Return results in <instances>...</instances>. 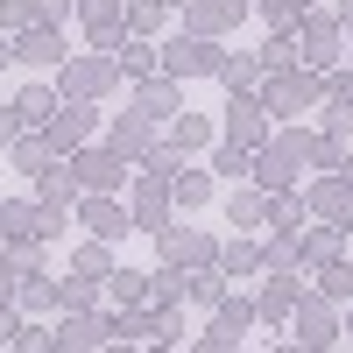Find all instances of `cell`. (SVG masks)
Returning a JSON list of instances; mask_svg holds the SVG:
<instances>
[{
    "label": "cell",
    "mask_w": 353,
    "mask_h": 353,
    "mask_svg": "<svg viewBox=\"0 0 353 353\" xmlns=\"http://www.w3.org/2000/svg\"><path fill=\"white\" fill-rule=\"evenodd\" d=\"M318 290H325V297H353V269H346V261H325Z\"/></svg>",
    "instance_id": "cell-33"
},
{
    "label": "cell",
    "mask_w": 353,
    "mask_h": 353,
    "mask_svg": "<svg viewBox=\"0 0 353 353\" xmlns=\"http://www.w3.org/2000/svg\"><path fill=\"white\" fill-rule=\"evenodd\" d=\"M261 64H269V71H290V64H297V36H290V28H276L269 50H261Z\"/></svg>",
    "instance_id": "cell-21"
},
{
    "label": "cell",
    "mask_w": 353,
    "mask_h": 353,
    "mask_svg": "<svg viewBox=\"0 0 353 353\" xmlns=\"http://www.w3.org/2000/svg\"><path fill=\"white\" fill-rule=\"evenodd\" d=\"M36 14L57 28V21H64V14H78V0H36Z\"/></svg>",
    "instance_id": "cell-39"
},
{
    "label": "cell",
    "mask_w": 353,
    "mask_h": 353,
    "mask_svg": "<svg viewBox=\"0 0 353 353\" xmlns=\"http://www.w3.org/2000/svg\"><path fill=\"white\" fill-rule=\"evenodd\" d=\"M304 156H318V149H311L304 134H297V141L283 134V141H276L269 156H254V176H261L269 191H290V184H297V170H304Z\"/></svg>",
    "instance_id": "cell-2"
},
{
    "label": "cell",
    "mask_w": 353,
    "mask_h": 353,
    "mask_svg": "<svg viewBox=\"0 0 353 353\" xmlns=\"http://www.w3.org/2000/svg\"><path fill=\"white\" fill-rule=\"evenodd\" d=\"M184 297H198V304H219V276L205 269V276H184Z\"/></svg>",
    "instance_id": "cell-36"
},
{
    "label": "cell",
    "mask_w": 353,
    "mask_h": 353,
    "mask_svg": "<svg viewBox=\"0 0 353 353\" xmlns=\"http://www.w3.org/2000/svg\"><path fill=\"white\" fill-rule=\"evenodd\" d=\"M261 113H269L261 99H248V92H233V106H226V134L241 141V149H254V141L269 134V121H261Z\"/></svg>",
    "instance_id": "cell-4"
},
{
    "label": "cell",
    "mask_w": 353,
    "mask_h": 353,
    "mask_svg": "<svg viewBox=\"0 0 353 353\" xmlns=\"http://www.w3.org/2000/svg\"><path fill=\"white\" fill-rule=\"evenodd\" d=\"M92 276H106V248H85L78 254V283H92Z\"/></svg>",
    "instance_id": "cell-38"
},
{
    "label": "cell",
    "mask_w": 353,
    "mask_h": 353,
    "mask_svg": "<svg viewBox=\"0 0 353 353\" xmlns=\"http://www.w3.org/2000/svg\"><path fill=\"white\" fill-rule=\"evenodd\" d=\"M219 78H226V85H233V92H248V85H254V78H261V64H254V57H241V64H226V71H219Z\"/></svg>",
    "instance_id": "cell-37"
},
{
    "label": "cell",
    "mask_w": 353,
    "mask_h": 353,
    "mask_svg": "<svg viewBox=\"0 0 353 353\" xmlns=\"http://www.w3.org/2000/svg\"><path fill=\"white\" fill-rule=\"evenodd\" d=\"M219 170H226V176H254V156L241 149V141H226V149H219Z\"/></svg>",
    "instance_id": "cell-35"
},
{
    "label": "cell",
    "mask_w": 353,
    "mask_h": 353,
    "mask_svg": "<svg viewBox=\"0 0 353 353\" xmlns=\"http://www.w3.org/2000/svg\"><path fill=\"white\" fill-rule=\"evenodd\" d=\"M290 304H297V283H290V276L276 269V283H269V297H261V318H283Z\"/></svg>",
    "instance_id": "cell-25"
},
{
    "label": "cell",
    "mask_w": 353,
    "mask_h": 353,
    "mask_svg": "<svg viewBox=\"0 0 353 353\" xmlns=\"http://www.w3.org/2000/svg\"><path fill=\"white\" fill-rule=\"evenodd\" d=\"M219 269H226V276H248V269H261V254H254L248 241H233V248L219 254Z\"/></svg>",
    "instance_id": "cell-31"
},
{
    "label": "cell",
    "mask_w": 353,
    "mask_h": 353,
    "mask_svg": "<svg viewBox=\"0 0 353 353\" xmlns=\"http://www.w3.org/2000/svg\"><path fill=\"white\" fill-rule=\"evenodd\" d=\"M163 71H170V78H205V71H226V50H219L212 36H191V43L176 36V43L163 50Z\"/></svg>",
    "instance_id": "cell-1"
},
{
    "label": "cell",
    "mask_w": 353,
    "mask_h": 353,
    "mask_svg": "<svg viewBox=\"0 0 353 353\" xmlns=\"http://www.w3.org/2000/svg\"><path fill=\"white\" fill-rule=\"evenodd\" d=\"M106 78H113L106 64H78V71L64 78V92H99V85H106Z\"/></svg>",
    "instance_id": "cell-32"
},
{
    "label": "cell",
    "mask_w": 353,
    "mask_h": 353,
    "mask_svg": "<svg viewBox=\"0 0 353 353\" xmlns=\"http://www.w3.org/2000/svg\"><path fill=\"white\" fill-rule=\"evenodd\" d=\"M14 50H21V64H57V50H64V36L43 21V28H28V36H14Z\"/></svg>",
    "instance_id": "cell-10"
},
{
    "label": "cell",
    "mask_w": 353,
    "mask_h": 353,
    "mask_svg": "<svg viewBox=\"0 0 353 353\" xmlns=\"http://www.w3.org/2000/svg\"><path fill=\"white\" fill-rule=\"evenodd\" d=\"M283 353H290V346H283Z\"/></svg>",
    "instance_id": "cell-46"
},
{
    "label": "cell",
    "mask_w": 353,
    "mask_h": 353,
    "mask_svg": "<svg viewBox=\"0 0 353 353\" xmlns=\"http://www.w3.org/2000/svg\"><path fill=\"white\" fill-rule=\"evenodd\" d=\"M8 64H21V50H14L8 36H0V71H8Z\"/></svg>",
    "instance_id": "cell-42"
},
{
    "label": "cell",
    "mask_w": 353,
    "mask_h": 353,
    "mask_svg": "<svg viewBox=\"0 0 353 353\" xmlns=\"http://www.w3.org/2000/svg\"><path fill=\"white\" fill-rule=\"evenodd\" d=\"M106 332H113V318H99V311L78 304V318H64V332H57V339H64V353H71V346H99Z\"/></svg>",
    "instance_id": "cell-9"
},
{
    "label": "cell",
    "mask_w": 353,
    "mask_h": 353,
    "mask_svg": "<svg viewBox=\"0 0 353 353\" xmlns=\"http://www.w3.org/2000/svg\"><path fill=\"white\" fill-rule=\"evenodd\" d=\"M43 163H50V141L21 134V141H14V170H21V176H43Z\"/></svg>",
    "instance_id": "cell-19"
},
{
    "label": "cell",
    "mask_w": 353,
    "mask_h": 353,
    "mask_svg": "<svg viewBox=\"0 0 353 353\" xmlns=\"http://www.w3.org/2000/svg\"><path fill=\"white\" fill-rule=\"evenodd\" d=\"M0 339H21V311H14L8 297H0Z\"/></svg>",
    "instance_id": "cell-40"
},
{
    "label": "cell",
    "mask_w": 353,
    "mask_h": 353,
    "mask_svg": "<svg viewBox=\"0 0 353 353\" xmlns=\"http://www.w3.org/2000/svg\"><path fill=\"white\" fill-rule=\"evenodd\" d=\"M85 134H92V99H64V113L50 121V149H71Z\"/></svg>",
    "instance_id": "cell-6"
},
{
    "label": "cell",
    "mask_w": 353,
    "mask_h": 353,
    "mask_svg": "<svg viewBox=\"0 0 353 353\" xmlns=\"http://www.w3.org/2000/svg\"><path fill=\"white\" fill-rule=\"evenodd\" d=\"M78 191V176H64V170H43V205H57L64 212V198Z\"/></svg>",
    "instance_id": "cell-30"
},
{
    "label": "cell",
    "mask_w": 353,
    "mask_h": 353,
    "mask_svg": "<svg viewBox=\"0 0 353 353\" xmlns=\"http://www.w3.org/2000/svg\"><path fill=\"white\" fill-rule=\"evenodd\" d=\"M14 290H21V304H28V311H43V304H57V283H50V276H36V269H28V276H21Z\"/></svg>",
    "instance_id": "cell-23"
},
{
    "label": "cell",
    "mask_w": 353,
    "mask_h": 353,
    "mask_svg": "<svg viewBox=\"0 0 353 353\" xmlns=\"http://www.w3.org/2000/svg\"><path fill=\"white\" fill-rule=\"evenodd\" d=\"M85 226H92L99 241H121V233H128V219H121V205H113V198H92V205H85Z\"/></svg>",
    "instance_id": "cell-11"
},
{
    "label": "cell",
    "mask_w": 353,
    "mask_h": 353,
    "mask_svg": "<svg viewBox=\"0 0 353 353\" xmlns=\"http://www.w3.org/2000/svg\"><path fill=\"white\" fill-rule=\"evenodd\" d=\"M121 156H106V149H85L78 163H71V176H78V191H113V184H121Z\"/></svg>",
    "instance_id": "cell-5"
},
{
    "label": "cell",
    "mask_w": 353,
    "mask_h": 353,
    "mask_svg": "<svg viewBox=\"0 0 353 353\" xmlns=\"http://www.w3.org/2000/svg\"><path fill=\"white\" fill-rule=\"evenodd\" d=\"M163 254H170V261H184V254H191V261H212V248H205L198 233H163Z\"/></svg>",
    "instance_id": "cell-22"
},
{
    "label": "cell",
    "mask_w": 353,
    "mask_h": 353,
    "mask_svg": "<svg viewBox=\"0 0 353 353\" xmlns=\"http://www.w3.org/2000/svg\"><path fill=\"white\" fill-rule=\"evenodd\" d=\"M311 99H318V78L290 64V71H276V85H269V99H261V106H269L276 121H290V113H304Z\"/></svg>",
    "instance_id": "cell-3"
},
{
    "label": "cell",
    "mask_w": 353,
    "mask_h": 353,
    "mask_svg": "<svg viewBox=\"0 0 353 353\" xmlns=\"http://www.w3.org/2000/svg\"><path fill=\"white\" fill-rule=\"evenodd\" d=\"M106 290H113V304H128V311H134L141 297H149V276H134V269H113V276H106Z\"/></svg>",
    "instance_id": "cell-15"
},
{
    "label": "cell",
    "mask_w": 353,
    "mask_h": 353,
    "mask_svg": "<svg viewBox=\"0 0 353 353\" xmlns=\"http://www.w3.org/2000/svg\"><path fill=\"white\" fill-rule=\"evenodd\" d=\"M121 71H128V78H156V50L141 43V36H128V50H121Z\"/></svg>",
    "instance_id": "cell-20"
},
{
    "label": "cell",
    "mask_w": 353,
    "mask_h": 353,
    "mask_svg": "<svg viewBox=\"0 0 353 353\" xmlns=\"http://www.w3.org/2000/svg\"><path fill=\"white\" fill-rule=\"evenodd\" d=\"M248 325H254V304H248V297H219V325H212V332L233 339V332H248Z\"/></svg>",
    "instance_id": "cell-16"
},
{
    "label": "cell",
    "mask_w": 353,
    "mask_h": 353,
    "mask_svg": "<svg viewBox=\"0 0 353 353\" xmlns=\"http://www.w3.org/2000/svg\"><path fill=\"white\" fill-rule=\"evenodd\" d=\"M318 205H325V212H353V184H346L339 170H332V184L318 191Z\"/></svg>",
    "instance_id": "cell-34"
},
{
    "label": "cell",
    "mask_w": 353,
    "mask_h": 353,
    "mask_svg": "<svg viewBox=\"0 0 353 353\" xmlns=\"http://www.w3.org/2000/svg\"><path fill=\"white\" fill-rule=\"evenodd\" d=\"M332 43H339V21L332 14H304V64H332Z\"/></svg>",
    "instance_id": "cell-7"
},
{
    "label": "cell",
    "mask_w": 353,
    "mask_h": 353,
    "mask_svg": "<svg viewBox=\"0 0 353 353\" xmlns=\"http://www.w3.org/2000/svg\"><path fill=\"white\" fill-rule=\"evenodd\" d=\"M170 198L184 205V212H191V205H205V198H212V184H205V170H176V176H170Z\"/></svg>",
    "instance_id": "cell-12"
},
{
    "label": "cell",
    "mask_w": 353,
    "mask_h": 353,
    "mask_svg": "<svg viewBox=\"0 0 353 353\" xmlns=\"http://www.w3.org/2000/svg\"><path fill=\"white\" fill-rule=\"evenodd\" d=\"M106 353H134V346H106Z\"/></svg>",
    "instance_id": "cell-44"
},
{
    "label": "cell",
    "mask_w": 353,
    "mask_h": 353,
    "mask_svg": "<svg viewBox=\"0 0 353 353\" xmlns=\"http://www.w3.org/2000/svg\"><path fill=\"white\" fill-rule=\"evenodd\" d=\"M226 219H233V226H261V198H254V191H233V198H226Z\"/></svg>",
    "instance_id": "cell-27"
},
{
    "label": "cell",
    "mask_w": 353,
    "mask_h": 353,
    "mask_svg": "<svg viewBox=\"0 0 353 353\" xmlns=\"http://www.w3.org/2000/svg\"><path fill=\"white\" fill-rule=\"evenodd\" d=\"M8 290H14V276H8V269H0V297H8Z\"/></svg>",
    "instance_id": "cell-43"
},
{
    "label": "cell",
    "mask_w": 353,
    "mask_h": 353,
    "mask_svg": "<svg viewBox=\"0 0 353 353\" xmlns=\"http://www.w3.org/2000/svg\"><path fill=\"white\" fill-rule=\"evenodd\" d=\"M205 141H212V128H205L198 113H176L170 121V149H205Z\"/></svg>",
    "instance_id": "cell-14"
},
{
    "label": "cell",
    "mask_w": 353,
    "mask_h": 353,
    "mask_svg": "<svg viewBox=\"0 0 353 353\" xmlns=\"http://www.w3.org/2000/svg\"><path fill=\"white\" fill-rule=\"evenodd\" d=\"M297 325L311 332L304 346H325V339H332V311H325V304H318V297H304V304H297Z\"/></svg>",
    "instance_id": "cell-13"
},
{
    "label": "cell",
    "mask_w": 353,
    "mask_h": 353,
    "mask_svg": "<svg viewBox=\"0 0 353 353\" xmlns=\"http://www.w3.org/2000/svg\"><path fill=\"white\" fill-rule=\"evenodd\" d=\"M14 113H21V128H50L57 113H64V99H57L50 85H28V92L14 99Z\"/></svg>",
    "instance_id": "cell-8"
},
{
    "label": "cell",
    "mask_w": 353,
    "mask_h": 353,
    "mask_svg": "<svg viewBox=\"0 0 353 353\" xmlns=\"http://www.w3.org/2000/svg\"><path fill=\"white\" fill-rule=\"evenodd\" d=\"M163 8H170V0H134V8H128V36H156Z\"/></svg>",
    "instance_id": "cell-18"
},
{
    "label": "cell",
    "mask_w": 353,
    "mask_h": 353,
    "mask_svg": "<svg viewBox=\"0 0 353 353\" xmlns=\"http://www.w3.org/2000/svg\"><path fill=\"white\" fill-rule=\"evenodd\" d=\"M14 353H64V339H57V332H43V325H21Z\"/></svg>",
    "instance_id": "cell-29"
},
{
    "label": "cell",
    "mask_w": 353,
    "mask_h": 353,
    "mask_svg": "<svg viewBox=\"0 0 353 353\" xmlns=\"http://www.w3.org/2000/svg\"><path fill=\"white\" fill-rule=\"evenodd\" d=\"M304 261H339V226H318V233H304Z\"/></svg>",
    "instance_id": "cell-24"
},
{
    "label": "cell",
    "mask_w": 353,
    "mask_h": 353,
    "mask_svg": "<svg viewBox=\"0 0 353 353\" xmlns=\"http://www.w3.org/2000/svg\"><path fill=\"white\" fill-rule=\"evenodd\" d=\"M269 219H276V233H297V241H304V205H297V198H276Z\"/></svg>",
    "instance_id": "cell-26"
},
{
    "label": "cell",
    "mask_w": 353,
    "mask_h": 353,
    "mask_svg": "<svg viewBox=\"0 0 353 353\" xmlns=\"http://www.w3.org/2000/svg\"><path fill=\"white\" fill-rule=\"evenodd\" d=\"M0 141H8V149L21 141V113H14V106H0Z\"/></svg>",
    "instance_id": "cell-41"
},
{
    "label": "cell",
    "mask_w": 353,
    "mask_h": 353,
    "mask_svg": "<svg viewBox=\"0 0 353 353\" xmlns=\"http://www.w3.org/2000/svg\"><path fill=\"white\" fill-rule=\"evenodd\" d=\"M170 8H191V0H170Z\"/></svg>",
    "instance_id": "cell-45"
},
{
    "label": "cell",
    "mask_w": 353,
    "mask_h": 353,
    "mask_svg": "<svg viewBox=\"0 0 353 353\" xmlns=\"http://www.w3.org/2000/svg\"><path fill=\"white\" fill-rule=\"evenodd\" d=\"M113 149H121V156H149V128L121 113V121H113Z\"/></svg>",
    "instance_id": "cell-17"
},
{
    "label": "cell",
    "mask_w": 353,
    "mask_h": 353,
    "mask_svg": "<svg viewBox=\"0 0 353 353\" xmlns=\"http://www.w3.org/2000/svg\"><path fill=\"white\" fill-rule=\"evenodd\" d=\"M141 113H149V121H176V92L170 85H149V92H141Z\"/></svg>",
    "instance_id": "cell-28"
}]
</instances>
